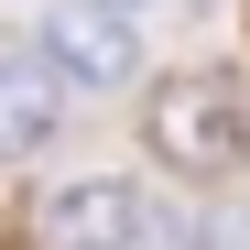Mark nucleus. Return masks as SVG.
<instances>
[{
    "mask_svg": "<svg viewBox=\"0 0 250 250\" xmlns=\"http://www.w3.org/2000/svg\"><path fill=\"white\" fill-rule=\"evenodd\" d=\"M98 11H131V22H142V11H152V0H98Z\"/></svg>",
    "mask_w": 250,
    "mask_h": 250,
    "instance_id": "5",
    "label": "nucleus"
},
{
    "mask_svg": "<svg viewBox=\"0 0 250 250\" xmlns=\"http://www.w3.org/2000/svg\"><path fill=\"white\" fill-rule=\"evenodd\" d=\"M65 98H76V87H65L33 44H22V55H0V152H44V142H55V120H65Z\"/></svg>",
    "mask_w": 250,
    "mask_h": 250,
    "instance_id": "4",
    "label": "nucleus"
},
{
    "mask_svg": "<svg viewBox=\"0 0 250 250\" xmlns=\"http://www.w3.org/2000/svg\"><path fill=\"white\" fill-rule=\"evenodd\" d=\"M33 55H44L76 98H120L142 76V22L131 11H98V0H55V11L33 22Z\"/></svg>",
    "mask_w": 250,
    "mask_h": 250,
    "instance_id": "2",
    "label": "nucleus"
},
{
    "mask_svg": "<svg viewBox=\"0 0 250 250\" xmlns=\"http://www.w3.org/2000/svg\"><path fill=\"white\" fill-rule=\"evenodd\" d=\"M152 229V196L131 174H76L44 196V250H142Z\"/></svg>",
    "mask_w": 250,
    "mask_h": 250,
    "instance_id": "3",
    "label": "nucleus"
},
{
    "mask_svg": "<svg viewBox=\"0 0 250 250\" xmlns=\"http://www.w3.org/2000/svg\"><path fill=\"white\" fill-rule=\"evenodd\" d=\"M142 142H152V163L218 185L229 163L250 152V109H239V87H218V76H163L152 109H142Z\"/></svg>",
    "mask_w": 250,
    "mask_h": 250,
    "instance_id": "1",
    "label": "nucleus"
}]
</instances>
